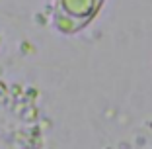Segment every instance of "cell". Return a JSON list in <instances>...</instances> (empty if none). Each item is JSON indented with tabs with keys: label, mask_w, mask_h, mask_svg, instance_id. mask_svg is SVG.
<instances>
[{
	"label": "cell",
	"mask_w": 152,
	"mask_h": 149,
	"mask_svg": "<svg viewBox=\"0 0 152 149\" xmlns=\"http://www.w3.org/2000/svg\"><path fill=\"white\" fill-rule=\"evenodd\" d=\"M102 2L103 0H55V12L70 18L82 30L94 20L98 10L102 8Z\"/></svg>",
	"instance_id": "6da1fadb"
}]
</instances>
